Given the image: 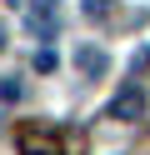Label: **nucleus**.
I'll return each instance as SVG.
<instances>
[{
  "mask_svg": "<svg viewBox=\"0 0 150 155\" xmlns=\"http://www.w3.org/2000/svg\"><path fill=\"white\" fill-rule=\"evenodd\" d=\"M25 25L40 40H55L60 30V0H25Z\"/></svg>",
  "mask_w": 150,
  "mask_h": 155,
  "instance_id": "nucleus-1",
  "label": "nucleus"
},
{
  "mask_svg": "<svg viewBox=\"0 0 150 155\" xmlns=\"http://www.w3.org/2000/svg\"><path fill=\"white\" fill-rule=\"evenodd\" d=\"M20 150L25 155H60V135L55 130H40V125H20Z\"/></svg>",
  "mask_w": 150,
  "mask_h": 155,
  "instance_id": "nucleus-2",
  "label": "nucleus"
},
{
  "mask_svg": "<svg viewBox=\"0 0 150 155\" xmlns=\"http://www.w3.org/2000/svg\"><path fill=\"white\" fill-rule=\"evenodd\" d=\"M0 95H5V100H15V95H20V80H15V75H5V85H0Z\"/></svg>",
  "mask_w": 150,
  "mask_h": 155,
  "instance_id": "nucleus-6",
  "label": "nucleus"
},
{
  "mask_svg": "<svg viewBox=\"0 0 150 155\" xmlns=\"http://www.w3.org/2000/svg\"><path fill=\"white\" fill-rule=\"evenodd\" d=\"M0 50H5V25H0Z\"/></svg>",
  "mask_w": 150,
  "mask_h": 155,
  "instance_id": "nucleus-7",
  "label": "nucleus"
},
{
  "mask_svg": "<svg viewBox=\"0 0 150 155\" xmlns=\"http://www.w3.org/2000/svg\"><path fill=\"white\" fill-rule=\"evenodd\" d=\"M85 15H90V20H105V15H110V0H85Z\"/></svg>",
  "mask_w": 150,
  "mask_h": 155,
  "instance_id": "nucleus-5",
  "label": "nucleus"
},
{
  "mask_svg": "<svg viewBox=\"0 0 150 155\" xmlns=\"http://www.w3.org/2000/svg\"><path fill=\"white\" fill-rule=\"evenodd\" d=\"M140 115H145V95L135 85H120L115 100H110V120H140Z\"/></svg>",
  "mask_w": 150,
  "mask_h": 155,
  "instance_id": "nucleus-3",
  "label": "nucleus"
},
{
  "mask_svg": "<svg viewBox=\"0 0 150 155\" xmlns=\"http://www.w3.org/2000/svg\"><path fill=\"white\" fill-rule=\"evenodd\" d=\"M75 60H80V70H85V75H100V70L110 65V60H105V50H90V45L75 55Z\"/></svg>",
  "mask_w": 150,
  "mask_h": 155,
  "instance_id": "nucleus-4",
  "label": "nucleus"
}]
</instances>
